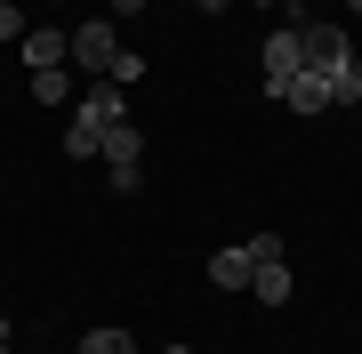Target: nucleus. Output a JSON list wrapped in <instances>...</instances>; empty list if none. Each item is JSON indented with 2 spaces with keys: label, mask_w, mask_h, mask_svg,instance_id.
Masks as SVG:
<instances>
[{
  "label": "nucleus",
  "mask_w": 362,
  "mask_h": 354,
  "mask_svg": "<svg viewBox=\"0 0 362 354\" xmlns=\"http://www.w3.org/2000/svg\"><path fill=\"white\" fill-rule=\"evenodd\" d=\"M113 121H129V97H121L113 81H97L89 97H73V121H65V161H97V137L113 129Z\"/></svg>",
  "instance_id": "nucleus-1"
},
{
  "label": "nucleus",
  "mask_w": 362,
  "mask_h": 354,
  "mask_svg": "<svg viewBox=\"0 0 362 354\" xmlns=\"http://www.w3.org/2000/svg\"><path fill=\"white\" fill-rule=\"evenodd\" d=\"M298 49H306V73H322V81H346L354 57H362L338 25H322V16H306V25H298Z\"/></svg>",
  "instance_id": "nucleus-2"
},
{
  "label": "nucleus",
  "mask_w": 362,
  "mask_h": 354,
  "mask_svg": "<svg viewBox=\"0 0 362 354\" xmlns=\"http://www.w3.org/2000/svg\"><path fill=\"white\" fill-rule=\"evenodd\" d=\"M113 57H121V33H113V16H89L73 40H65V65H81V73H113Z\"/></svg>",
  "instance_id": "nucleus-3"
},
{
  "label": "nucleus",
  "mask_w": 362,
  "mask_h": 354,
  "mask_svg": "<svg viewBox=\"0 0 362 354\" xmlns=\"http://www.w3.org/2000/svg\"><path fill=\"white\" fill-rule=\"evenodd\" d=\"M97 161L113 170V185H121V194H137V170H145V137L129 129V121H113V129L97 137Z\"/></svg>",
  "instance_id": "nucleus-4"
},
{
  "label": "nucleus",
  "mask_w": 362,
  "mask_h": 354,
  "mask_svg": "<svg viewBox=\"0 0 362 354\" xmlns=\"http://www.w3.org/2000/svg\"><path fill=\"white\" fill-rule=\"evenodd\" d=\"M258 73H266V89H282L290 73H306V49H298V25H282V33H266V40H258Z\"/></svg>",
  "instance_id": "nucleus-5"
},
{
  "label": "nucleus",
  "mask_w": 362,
  "mask_h": 354,
  "mask_svg": "<svg viewBox=\"0 0 362 354\" xmlns=\"http://www.w3.org/2000/svg\"><path fill=\"white\" fill-rule=\"evenodd\" d=\"M250 274H258L250 242H226V249H209V282H218V290H250Z\"/></svg>",
  "instance_id": "nucleus-6"
},
{
  "label": "nucleus",
  "mask_w": 362,
  "mask_h": 354,
  "mask_svg": "<svg viewBox=\"0 0 362 354\" xmlns=\"http://www.w3.org/2000/svg\"><path fill=\"white\" fill-rule=\"evenodd\" d=\"M65 40H73V33H57V25H25V40H16V49H25L33 73H57V65H65Z\"/></svg>",
  "instance_id": "nucleus-7"
},
{
  "label": "nucleus",
  "mask_w": 362,
  "mask_h": 354,
  "mask_svg": "<svg viewBox=\"0 0 362 354\" xmlns=\"http://www.w3.org/2000/svg\"><path fill=\"white\" fill-rule=\"evenodd\" d=\"M274 97H282L290 113H330V81H322V73H290Z\"/></svg>",
  "instance_id": "nucleus-8"
},
{
  "label": "nucleus",
  "mask_w": 362,
  "mask_h": 354,
  "mask_svg": "<svg viewBox=\"0 0 362 354\" xmlns=\"http://www.w3.org/2000/svg\"><path fill=\"white\" fill-rule=\"evenodd\" d=\"M250 298H258V306H290V266L282 258L258 266V274H250Z\"/></svg>",
  "instance_id": "nucleus-9"
},
{
  "label": "nucleus",
  "mask_w": 362,
  "mask_h": 354,
  "mask_svg": "<svg viewBox=\"0 0 362 354\" xmlns=\"http://www.w3.org/2000/svg\"><path fill=\"white\" fill-rule=\"evenodd\" d=\"M33 97H40V105H65V113H73V89H65V65H57V73H33Z\"/></svg>",
  "instance_id": "nucleus-10"
},
{
  "label": "nucleus",
  "mask_w": 362,
  "mask_h": 354,
  "mask_svg": "<svg viewBox=\"0 0 362 354\" xmlns=\"http://www.w3.org/2000/svg\"><path fill=\"white\" fill-rule=\"evenodd\" d=\"M81 354H137V338H129V330H89Z\"/></svg>",
  "instance_id": "nucleus-11"
},
{
  "label": "nucleus",
  "mask_w": 362,
  "mask_h": 354,
  "mask_svg": "<svg viewBox=\"0 0 362 354\" xmlns=\"http://www.w3.org/2000/svg\"><path fill=\"white\" fill-rule=\"evenodd\" d=\"M105 81H113V89H137V81H145V57H137V49H121V57H113V73H105Z\"/></svg>",
  "instance_id": "nucleus-12"
},
{
  "label": "nucleus",
  "mask_w": 362,
  "mask_h": 354,
  "mask_svg": "<svg viewBox=\"0 0 362 354\" xmlns=\"http://www.w3.org/2000/svg\"><path fill=\"white\" fill-rule=\"evenodd\" d=\"M25 40V8H0V49H16Z\"/></svg>",
  "instance_id": "nucleus-13"
},
{
  "label": "nucleus",
  "mask_w": 362,
  "mask_h": 354,
  "mask_svg": "<svg viewBox=\"0 0 362 354\" xmlns=\"http://www.w3.org/2000/svg\"><path fill=\"white\" fill-rule=\"evenodd\" d=\"M194 8H202V16H226V8H233V0H194Z\"/></svg>",
  "instance_id": "nucleus-14"
},
{
  "label": "nucleus",
  "mask_w": 362,
  "mask_h": 354,
  "mask_svg": "<svg viewBox=\"0 0 362 354\" xmlns=\"http://www.w3.org/2000/svg\"><path fill=\"white\" fill-rule=\"evenodd\" d=\"M113 8H121V16H137V8H145V0H113Z\"/></svg>",
  "instance_id": "nucleus-15"
},
{
  "label": "nucleus",
  "mask_w": 362,
  "mask_h": 354,
  "mask_svg": "<svg viewBox=\"0 0 362 354\" xmlns=\"http://www.w3.org/2000/svg\"><path fill=\"white\" fill-rule=\"evenodd\" d=\"M161 354H194V346H161Z\"/></svg>",
  "instance_id": "nucleus-16"
},
{
  "label": "nucleus",
  "mask_w": 362,
  "mask_h": 354,
  "mask_svg": "<svg viewBox=\"0 0 362 354\" xmlns=\"http://www.w3.org/2000/svg\"><path fill=\"white\" fill-rule=\"evenodd\" d=\"M0 346H8V322H0Z\"/></svg>",
  "instance_id": "nucleus-17"
},
{
  "label": "nucleus",
  "mask_w": 362,
  "mask_h": 354,
  "mask_svg": "<svg viewBox=\"0 0 362 354\" xmlns=\"http://www.w3.org/2000/svg\"><path fill=\"white\" fill-rule=\"evenodd\" d=\"M346 8H354V16H362V0H346Z\"/></svg>",
  "instance_id": "nucleus-18"
},
{
  "label": "nucleus",
  "mask_w": 362,
  "mask_h": 354,
  "mask_svg": "<svg viewBox=\"0 0 362 354\" xmlns=\"http://www.w3.org/2000/svg\"><path fill=\"white\" fill-rule=\"evenodd\" d=\"M354 81H362V57H354Z\"/></svg>",
  "instance_id": "nucleus-19"
},
{
  "label": "nucleus",
  "mask_w": 362,
  "mask_h": 354,
  "mask_svg": "<svg viewBox=\"0 0 362 354\" xmlns=\"http://www.w3.org/2000/svg\"><path fill=\"white\" fill-rule=\"evenodd\" d=\"M0 8H16V0H0Z\"/></svg>",
  "instance_id": "nucleus-20"
},
{
  "label": "nucleus",
  "mask_w": 362,
  "mask_h": 354,
  "mask_svg": "<svg viewBox=\"0 0 362 354\" xmlns=\"http://www.w3.org/2000/svg\"><path fill=\"white\" fill-rule=\"evenodd\" d=\"M57 8H65V0H57Z\"/></svg>",
  "instance_id": "nucleus-21"
},
{
  "label": "nucleus",
  "mask_w": 362,
  "mask_h": 354,
  "mask_svg": "<svg viewBox=\"0 0 362 354\" xmlns=\"http://www.w3.org/2000/svg\"><path fill=\"white\" fill-rule=\"evenodd\" d=\"M185 8H194V0H185Z\"/></svg>",
  "instance_id": "nucleus-22"
},
{
  "label": "nucleus",
  "mask_w": 362,
  "mask_h": 354,
  "mask_svg": "<svg viewBox=\"0 0 362 354\" xmlns=\"http://www.w3.org/2000/svg\"><path fill=\"white\" fill-rule=\"evenodd\" d=\"M0 354H8V346H0Z\"/></svg>",
  "instance_id": "nucleus-23"
}]
</instances>
